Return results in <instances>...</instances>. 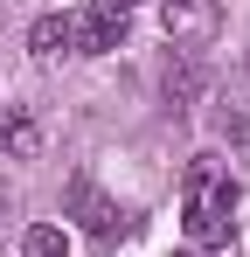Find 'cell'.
Instances as JSON below:
<instances>
[{
	"label": "cell",
	"instance_id": "9c48e42d",
	"mask_svg": "<svg viewBox=\"0 0 250 257\" xmlns=\"http://www.w3.org/2000/svg\"><path fill=\"white\" fill-rule=\"evenodd\" d=\"M229 125H250V49H243V63L229 70Z\"/></svg>",
	"mask_w": 250,
	"mask_h": 257
},
{
	"label": "cell",
	"instance_id": "ba28073f",
	"mask_svg": "<svg viewBox=\"0 0 250 257\" xmlns=\"http://www.w3.org/2000/svg\"><path fill=\"white\" fill-rule=\"evenodd\" d=\"M195 90H202V63L195 56L167 63V104H195Z\"/></svg>",
	"mask_w": 250,
	"mask_h": 257
},
{
	"label": "cell",
	"instance_id": "7c38bea8",
	"mask_svg": "<svg viewBox=\"0 0 250 257\" xmlns=\"http://www.w3.org/2000/svg\"><path fill=\"white\" fill-rule=\"evenodd\" d=\"M181 257H202V250H181Z\"/></svg>",
	"mask_w": 250,
	"mask_h": 257
},
{
	"label": "cell",
	"instance_id": "6da1fadb",
	"mask_svg": "<svg viewBox=\"0 0 250 257\" xmlns=\"http://www.w3.org/2000/svg\"><path fill=\"white\" fill-rule=\"evenodd\" d=\"M236 195H229V181H222V167L215 160H195L188 167V243L195 250H215V243H229L236 236Z\"/></svg>",
	"mask_w": 250,
	"mask_h": 257
},
{
	"label": "cell",
	"instance_id": "8992f818",
	"mask_svg": "<svg viewBox=\"0 0 250 257\" xmlns=\"http://www.w3.org/2000/svg\"><path fill=\"white\" fill-rule=\"evenodd\" d=\"M21 257H70V229H56V222H28V229H21Z\"/></svg>",
	"mask_w": 250,
	"mask_h": 257
},
{
	"label": "cell",
	"instance_id": "3957f363",
	"mask_svg": "<svg viewBox=\"0 0 250 257\" xmlns=\"http://www.w3.org/2000/svg\"><path fill=\"white\" fill-rule=\"evenodd\" d=\"M70 215H77L90 236H111V229H118V209L97 195V181H90V174H77V181H70Z\"/></svg>",
	"mask_w": 250,
	"mask_h": 257
},
{
	"label": "cell",
	"instance_id": "52a82bcc",
	"mask_svg": "<svg viewBox=\"0 0 250 257\" xmlns=\"http://www.w3.org/2000/svg\"><path fill=\"white\" fill-rule=\"evenodd\" d=\"M28 49L35 56H63L70 49V14H42L35 28H28Z\"/></svg>",
	"mask_w": 250,
	"mask_h": 257
},
{
	"label": "cell",
	"instance_id": "8fae6325",
	"mask_svg": "<svg viewBox=\"0 0 250 257\" xmlns=\"http://www.w3.org/2000/svg\"><path fill=\"white\" fill-rule=\"evenodd\" d=\"M111 7H132V0H111Z\"/></svg>",
	"mask_w": 250,
	"mask_h": 257
},
{
	"label": "cell",
	"instance_id": "277c9868",
	"mask_svg": "<svg viewBox=\"0 0 250 257\" xmlns=\"http://www.w3.org/2000/svg\"><path fill=\"white\" fill-rule=\"evenodd\" d=\"M0 153L7 160H42V125L28 104H7V118H0Z\"/></svg>",
	"mask_w": 250,
	"mask_h": 257
},
{
	"label": "cell",
	"instance_id": "7a4b0ae2",
	"mask_svg": "<svg viewBox=\"0 0 250 257\" xmlns=\"http://www.w3.org/2000/svg\"><path fill=\"white\" fill-rule=\"evenodd\" d=\"M70 42H77L83 56H111V49L125 42V7H111V0H90L83 14H70Z\"/></svg>",
	"mask_w": 250,
	"mask_h": 257
},
{
	"label": "cell",
	"instance_id": "30bf717a",
	"mask_svg": "<svg viewBox=\"0 0 250 257\" xmlns=\"http://www.w3.org/2000/svg\"><path fill=\"white\" fill-rule=\"evenodd\" d=\"M0 215H7V195H0Z\"/></svg>",
	"mask_w": 250,
	"mask_h": 257
},
{
	"label": "cell",
	"instance_id": "5b68a950",
	"mask_svg": "<svg viewBox=\"0 0 250 257\" xmlns=\"http://www.w3.org/2000/svg\"><path fill=\"white\" fill-rule=\"evenodd\" d=\"M160 28L174 35V42L208 35V28H215V0H160Z\"/></svg>",
	"mask_w": 250,
	"mask_h": 257
}]
</instances>
